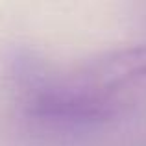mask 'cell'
Segmentation results:
<instances>
[{
    "label": "cell",
    "mask_w": 146,
    "mask_h": 146,
    "mask_svg": "<svg viewBox=\"0 0 146 146\" xmlns=\"http://www.w3.org/2000/svg\"><path fill=\"white\" fill-rule=\"evenodd\" d=\"M32 115L65 122H107L146 111V44L113 50L43 83Z\"/></svg>",
    "instance_id": "cell-1"
}]
</instances>
